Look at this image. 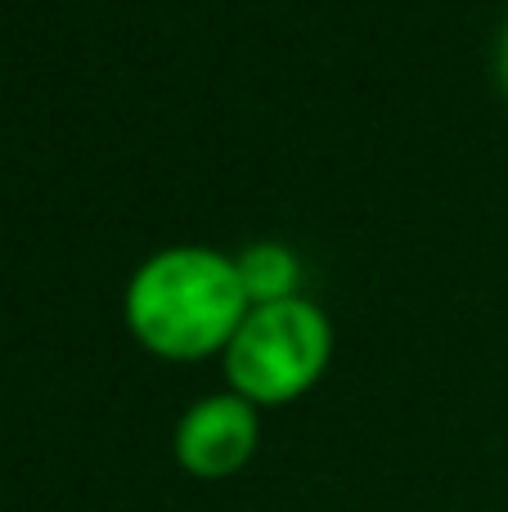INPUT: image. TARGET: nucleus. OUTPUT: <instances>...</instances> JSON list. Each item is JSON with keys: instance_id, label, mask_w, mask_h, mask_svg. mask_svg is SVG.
Wrapping results in <instances>:
<instances>
[{"instance_id": "nucleus-1", "label": "nucleus", "mask_w": 508, "mask_h": 512, "mask_svg": "<svg viewBox=\"0 0 508 512\" xmlns=\"http://www.w3.org/2000/svg\"><path fill=\"white\" fill-rule=\"evenodd\" d=\"M252 310L234 252L171 243L144 256L122 292V319L149 355L167 364L221 360Z\"/></svg>"}, {"instance_id": "nucleus-2", "label": "nucleus", "mask_w": 508, "mask_h": 512, "mask_svg": "<svg viewBox=\"0 0 508 512\" xmlns=\"http://www.w3.org/2000/svg\"><path fill=\"white\" fill-rule=\"evenodd\" d=\"M333 364V324L311 297L252 306L221 355L225 387L257 409L311 396Z\"/></svg>"}, {"instance_id": "nucleus-3", "label": "nucleus", "mask_w": 508, "mask_h": 512, "mask_svg": "<svg viewBox=\"0 0 508 512\" xmlns=\"http://www.w3.org/2000/svg\"><path fill=\"white\" fill-rule=\"evenodd\" d=\"M261 409L230 387L194 400L171 432V454L194 481H230L257 459Z\"/></svg>"}, {"instance_id": "nucleus-4", "label": "nucleus", "mask_w": 508, "mask_h": 512, "mask_svg": "<svg viewBox=\"0 0 508 512\" xmlns=\"http://www.w3.org/2000/svg\"><path fill=\"white\" fill-rule=\"evenodd\" d=\"M239 265L243 292L252 306H270V301H288L302 297V256L279 239H257L243 252H234Z\"/></svg>"}, {"instance_id": "nucleus-5", "label": "nucleus", "mask_w": 508, "mask_h": 512, "mask_svg": "<svg viewBox=\"0 0 508 512\" xmlns=\"http://www.w3.org/2000/svg\"><path fill=\"white\" fill-rule=\"evenodd\" d=\"M495 81H500V90L508 99V18H504L500 36H495Z\"/></svg>"}]
</instances>
